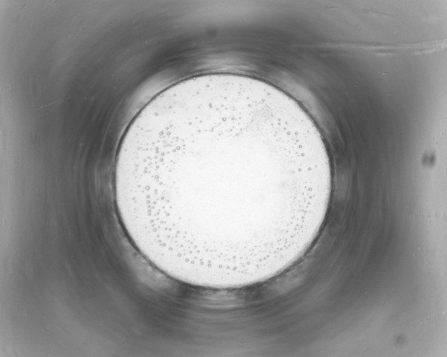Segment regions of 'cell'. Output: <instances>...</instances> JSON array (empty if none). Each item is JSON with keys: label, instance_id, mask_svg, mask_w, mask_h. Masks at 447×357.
<instances>
[{"label": "cell", "instance_id": "6da1fadb", "mask_svg": "<svg viewBox=\"0 0 447 357\" xmlns=\"http://www.w3.org/2000/svg\"><path fill=\"white\" fill-rule=\"evenodd\" d=\"M332 184L320 130L288 94L209 74L153 98L121 142L115 197L139 252L170 278L227 290L294 264L320 230Z\"/></svg>", "mask_w": 447, "mask_h": 357}]
</instances>
